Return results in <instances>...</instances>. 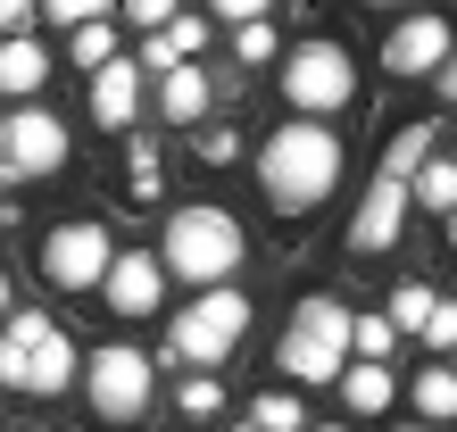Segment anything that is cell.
Wrapping results in <instances>:
<instances>
[{"mask_svg": "<svg viewBox=\"0 0 457 432\" xmlns=\"http://www.w3.org/2000/svg\"><path fill=\"white\" fill-rule=\"evenodd\" d=\"M341 175H349V142L333 125H308V117H291L275 125L258 142V192L275 216H308V208H325L341 192Z\"/></svg>", "mask_w": 457, "mask_h": 432, "instance_id": "obj_1", "label": "cell"}, {"mask_svg": "<svg viewBox=\"0 0 457 432\" xmlns=\"http://www.w3.org/2000/svg\"><path fill=\"white\" fill-rule=\"evenodd\" d=\"M158 258H167V275H183L192 291H225L241 275V258H250V233H241V216L233 208H175L167 216V233H158Z\"/></svg>", "mask_w": 457, "mask_h": 432, "instance_id": "obj_2", "label": "cell"}, {"mask_svg": "<svg viewBox=\"0 0 457 432\" xmlns=\"http://www.w3.org/2000/svg\"><path fill=\"white\" fill-rule=\"evenodd\" d=\"M275 84H283V100H291V117L333 125L341 108H358V50H349L341 34H308V42L283 50Z\"/></svg>", "mask_w": 457, "mask_h": 432, "instance_id": "obj_3", "label": "cell"}, {"mask_svg": "<svg viewBox=\"0 0 457 432\" xmlns=\"http://www.w3.org/2000/svg\"><path fill=\"white\" fill-rule=\"evenodd\" d=\"M250 291L241 283H225V291H200L192 308H183L175 324H167V358L183 366V374H217L233 349H241V333H250Z\"/></svg>", "mask_w": 457, "mask_h": 432, "instance_id": "obj_4", "label": "cell"}, {"mask_svg": "<svg viewBox=\"0 0 457 432\" xmlns=\"http://www.w3.org/2000/svg\"><path fill=\"white\" fill-rule=\"evenodd\" d=\"M349 316L341 300H300L291 308V324H283V341H275V366L291 374V383H341L349 374Z\"/></svg>", "mask_w": 457, "mask_h": 432, "instance_id": "obj_5", "label": "cell"}, {"mask_svg": "<svg viewBox=\"0 0 457 432\" xmlns=\"http://www.w3.org/2000/svg\"><path fill=\"white\" fill-rule=\"evenodd\" d=\"M150 399H158V366H150V349L109 341V349H92V358H84V408H92L100 432L142 424V416H150Z\"/></svg>", "mask_w": 457, "mask_h": 432, "instance_id": "obj_6", "label": "cell"}, {"mask_svg": "<svg viewBox=\"0 0 457 432\" xmlns=\"http://www.w3.org/2000/svg\"><path fill=\"white\" fill-rule=\"evenodd\" d=\"M34 266H42L50 291H100L109 266H117V233L100 225V216H67V225L42 233V258Z\"/></svg>", "mask_w": 457, "mask_h": 432, "instance_id": "obj_7", "label": "cell"}, {"mask_svg": "<svg viewBox=\"0 0 457 432\" xmlns=\"http://www.w3.org/2000/svg\"><path fill=\"white\" fill-rule=\"evenodd\" d=\"M449 59H457V25L441 9H416V17L383 25V75L391 84H424V75H441Z\"/></svg>", "mask_w": 457, "mask_h": 432, "instance_id": "obj_8", "label": "cell"}, {"mask_svg": "<svg viewBox=\"0 0 457 432\" xmlns=\"http://www.w3.org/2000/svg\"><path fill=\"white\" fill-rule=\"evenodd\" d=\"M408 216H416V192H408L399 175H383V167H374V183H366L358 216H349V258H383V250H399Z\"/></svg>", "mask_w": 457, "mask_h": 432, "instance_id": "obj_9", "label": "cell"}, {"mask_svg": "<svg viewBox=\"0 0 457 432\" xmlns=\"http://www.w3.org/2000/svg\"><path fill=\"white\" fill-rule=\"evenodd\" d=\"M100 300H109V316H117V324L158 316V300H167V258H158V250H117L109 283H100Z\"/></svg>", "mask_w": 457, "mask_h": 432, "instance_id": "obj_10", "label": "cell"}, {"mask_svg": "<svg viewBox=\"0 0 457 432\" xmlns=\"http://www.w3.org/2000/svg\"><path fill=\"white\" fill-rule=\"evenodd\" d=\"M9 167H17V183L67 167V125L50 117V108H17L9 117Z\"/></svg>", "mask_w": 457, "mask_h": 432, "instance_id": "obj_11", "label": "cell"}, {"mask_svg": "<svg viewBox=\"0 0 457 432\" xmlns=\"http://www.w3.org/2000/svg\"><path fill=\"white\" fill-rule=\"evenodd\" d=\"M142 59H117V67H100L92 75V125H109V133H125L133 117H142Z\"/></svg>", "mask_w": 457, "mask_h": 432, "instance_id": "obj_12", "label": "cell"}, {"mask_svg": "<svg viewBox=\"0 0 457 432\" xmlns=\"http://www.w3.org/2000/svg\"><path fill=\"white\" fill-rule=\"evenodd\" d=\"M50 67H59V50H50L42 34L0 42V100H25V108H34V92L50 84Z\"/></svg>", "mask_w": 457, "mask_h": 432, "instance_id": "obj_13", "label": "cell"}, {"mask_svg": "<svg viewBox=\"0 0 457 432\" xmlns=\"http://www.w3.org/2000/svg\"><path fill=\"white\" fill-rule=\"evenodd\" d=\"M75 383H84V349H75L67 333H50V341L34 349V383H25V391H34V399H59V391H75Z\"/></svg>", "mask_w": 457, "mask_h": 432, "instance_id": "obj_14", "label": "cell"}, {"mask_svg": "<svg viewBox=\"0 0 457 432\" xmlns=\"http://www.w3.org/2000/svg\"><path fill=\"white\" fill-rule=\"evenodd\" d=\"M208 100H217V92H208V75L200 67H175L167 84H158V117H167V125H200Z\"/></svg>", "mask_w": 457, "mask_h": 432, "instance_id": "obj_15", "label": "cell"}, {"mask_svg": "<svg viewBox=\"0 0 457 432\" xmlns=\"http://www.w3.org/2000/svg\"><path fill=\"white\" fill-rule=\"evenodd\" d=\"M408 399H416V416H424V424H457V366L433 358V366L408 383Z\"/></svg>", "mask_w": 457, "mask_h": 432, "instance_id": "obj_16", "label": "cell"}, {"mask_svg": "<svg viewBox=\"0 0 457 432\" xmlns=\"http://www.w3.org/2000/svg\"><path fill=\"white\" fill-rule=\"evenodd\" d=\"M341 399H349V416H383L391 408V366H366V358H349V374H341V383H333Z\"/></svg>", "mask_w": 457, "mask_h": 432, "instance_id": "obj_17", "label": "cell"}, {"mask_svg": "<svg viewBox=\"0 0 457 432\" xmlns=\"http://www.w3.org/2000/svg\"><path fill=\"white\" fill-rule=\"evenodd\" d=\"M408 192H416V208H433L441 225H449V216H457V158H449V150H433V158H424V175L408 183Z\"/></svg>", "mask_w": 457, "mask_h": 432, "instance_id": "obj_18", "label": "cell"}, {"mask_svg": "<svg viewBox=\"0 0 457 432\" xmlns=\"http://www.w3.org/2000/svg\"><path fill=\"white\" fill-rule=\"evenodd\" d=\"M441 142H433V125H399L391 133V150H383V175H399V183H416L424 175V158H433Z\"/></svg>", "mask_w": 457, "mask_h": 432, "instance_id": "obj_19", "label": "cell"}, {"mask_svg": "<svg viewBox=\"0 0 457 432\" xmlns=\"http://www.w3.org/2000/svg\"><path fill=\"white\" fill-rule=\"evenodd\" d=\"M59 59H67V67H84V75L117 67V59H125V50H117V25H109V17H100V25H84V34H75V42L59 50Z\"/></svg>", "mask_w": 457, "mask_h": 432, "instance_id": "obj_20", "label": "cell"}, {"mask_svg": "<svg viewBox=\"0 0 457 432\" xmlns=\"http://www.w3.org/2000/svg\"><path fill=\"white\" fill-rule=\"evenodd\" d=\"M391 349H399V324H391V316H358V324H349V358L391 366Z\"/></svg>", "mask_w": 457, "mask_h": 432, "instance_id": "obj_21", "label": "cell"}, {"mask_svg": "<svg viewBox=\"0 0 457 432\" xmlns=\"http://www.w3.org/2000/svg\"><path fill=\"white\" fill-rule=\"evenodd\" d=\"M125 167H133V175H125V200H142V208H150V200H158V142H150V133H133Z\"/></svg>", "mask_w": 457, "mask_h": 432, "instance_id": "obj_22", "label": "cell"}, {"mask_svg": "<svg viewBox=\"0 0 457 432\" xmlns=\"http://www.w3.org/2000/svg\"><path fill=\"white\" fill-rule=\"evenodd\" d=\"M433 308H441V300H433V291H424V283H399L383 316L399 324V333H424V324H433Z\"/></svg>", "mask_w": 457, "mask_h": 432, "instance_id": "obj_23", "label": "cell"}, {"mask_svg": "<svg viewBox=\"0 0 457 432\" xmlns=\"http://www.w3.org/2000/svg\"><path fill=\"white\" fill-rule=\"evenodd\" d=\"M25 383H34V341L0 324V391H25Z\"/></svg>", "mask_w": 457, "mask_h": 432, "instance_id": "obj_24", "label": "cell"}, {"mask_svg": "<svg viewBox=\"0 0 457 432\" xmlns=\"http://www.w3.org/2000/svg\"><path fill=\"white\" fill-rule=\"evenodd\" d=\"M175 408H183V424H200V416H217V408H225V383H217V374H183V391H175Z\"/></svg>", "mask_w": 457, "mask_h": 432, "instance_id": "obj_25", "label": "cell"}, {"mask_svg": "<svg viewBox=\"0 0 457 432\" xmlns=\"http://www.w3.org/2000/svg\"><path fill=\"white\" fill-rule=\"evenodd\" d=\"M233 59H241V67H250V75H258L266 59H275V67H283V50H275V17H258V25H241V34H233Z\"/></svg>", "mask_w": 457, "mask_h": 432, "instance_id": "obj_26", "label": "cell"}, {"mask_svg": "<svg viewBox=\"0 0 457 432\" xmlns=\"http://www.w3.org/2000/svg\"><path fill=\"white\" fill-rule=\"evenodd\" d=\"M100 17H109V9H100V0H50V9H42V25H50V34H84V25H100Z\"/></svg>", "mask_w": 457, "mask_h": 432, "instance_id": "obj_27", "label": "cell"}, {"mask_svg": "<svg viewBox=\"0 0 457 432\" xmlns=\"http://www.w3.org/2000/svg\"><path fill=\"white\" fill-rule=\"evenodd\" d=\"M250 424H258V432H308V424H300V399H291V391H266L258 408H250Z\"/></svg>", "mask_w": 457, "mask_h": 432, "instance_id": "obj_28", "label": "cell"}, {"mask_svg": "<svg viewBox=\"0 0 457 432\" xmlns=\"http://www.w3.org/2000/svg\"><path fill=\"white\" fill-rule=\"evenodd\" d=\"M133 59H142V75H158V84H167L175 67H192V59H183V50H175V34H150L142 50H133Z\"/></svg>", "mask_w": 457, "mask_h": 432, "instance_id": "obj_29", "label": "cell"}, {"mask_svg": "<svg viewBox=\"0 0 457 432\" xmlns=\"http://www.w3.org/2000/svg\"><path fill=\"white\" fill-rule=\"evenodd\" d=\"M416 341L433 349V358H457V300H441V308H433V324H424Z\"/></svg>", "mask_w": 457, "mask_h": 432, "instance_id": "obj_30", "label": "cell"}, {"mask_svg": "<svg viewBox=\"0 0 457 432\" xmlns=\"http://www.w3.org/2000/svg\"><path fill=\"white\" fill-rule=\"evenodd\" d=\"M125 25H133V34H167V25H175V9H167V0H133V9H125Z\"/></svg>", "mask_w": 457, "mask_h": 432, "instance_id": "obj_31", "label": "cell"}, {"mask_svg": "<svg viewBox=\"0 0 457 432\" xmlns=\"http://www.w3.org/2000/svg\"><path fill=\"white\" fill-rule=\"evenodd\" d=\"M167 34H175V50H183V59H200V42H208V17H200V9H175V25H167Z\"/></svg>", "mask_w": 457, "mask_h": 432, "instance_id": "obj_32", "label": "cell"}, {"mask_svg": "<svg viewBox=\"0 0 457 432\" xmlns=\"http://www.w3.org/2000/svg\"><path fill=\"white\" fill-rule=\"evenodd\" d=\"M200 158H208V167H225V158L241 150V133H225V125H200V142H192Z\"/></svg>", "mask_w": 457, "mask_h": 432, "instance_id": "obj_33", "label": "cell"}, {"mask_svg": "<svg viewBox=\"0 0 457 432\" xmlns=\"http://www.w3.org/2000/svg\"><path fill=\"white\" fill-rule=\"evenodd\" d=\"M17 34H34V9L25 0H0V42H17Z\"/></svg>", "mask_w": 457, "mask_h": 432, "instance_id": "obj_34", "label": "cell"}, {"mask_svg": "<svg viewBox=\"0 0 457 432\" xmlns=\"http://www.w3.org/2000/svg\"><path fill=\"white\" fill-rule=\"evenodd\" d=\"M433 84H441V100H449V108H457V59H449V67H441V75H433Z\"/></svg>", "mask_w": 457, "mask_h": 432, "instance_id": "obj_35", "label": "cell"}, {"mask_svg": "<svg viewBox=\"0 0 457 432\" xmlns=\"http://www.w3.org/2000/svg\"><path fill=\"white\" fill-rule=\"evenodd\" d=\"M0 183H17V167H9V117H0Z\"/></svg>", "mask_w": 457, "mask_h": 432, "instance_id": "obj_36", "label": "cell"}, {"mask_svg": "<svg viewBox=\"0 0 457 432\" xmlns=\"http://www.w3.org/2000/svg\"><path fill=\"white\" fill-rule=\"evenodd\" d=\"M17 316V291H9V266H0V324Z\"/></svg>", "mask_w": 457, "mask_h": 432, "instance_id": "obj_37", "label": "cell"}, {"mask_svg": "<svg viewBox=\"0 0 457 432\" xmlns=\"http://www.w3.org/2000/svg\"><path fill=\"white\" fill-rule=\"evenodd\" d=\"M308 432H349V424H308Z\"/></svg>", "mask_w": 457, "mask_h": 432, "instance_id": "obj_38", "label": "cell"}, {"mask_svg": "<svg viewBox=\"0 0 457 432\" xmlns=\"http://www.w3.org/2000/svg\"><path fill=\"white\" fill-rule=\"evenodd\" d=\"M233 432H258V424H250V416H241V424H233Z\"/></svg>", "mask_w": 457, "mask_h": 432, "instance_id": "obj_39", "label": "cell"}, {"mask_svg": "<svg viewBox=\"0 0 457 432\" xmlns=\"http://www.w3.org/2000/svg\"><path fill=\"white\" fill-rule=\"evenodd\" d=\"M449 250H457V216H449Z\"/></svg>", "mask_w": 457, "mask_h": 432, "instance_id": "obj_40", "label": "cell"}, {"mask_svg": "<svg viewBox=\"0 0 457 432\" xmlns=\"http://www.w3.org/2000/svg\"><path fill=\"white\" fill-rule=\"evenodd\" d=\"M399 432H424V424H399Z\"/></svg>", "mask_w": 457, "mask_h": 432, "instance_id": "obj_41", "label": "cell"}, {"mask_svg": "<svg viewBox=\"0 0 457 432\" xmlns=\"http://www.w3.org/2000/svg\"><path fill=\"white\" fill-rule=\"evenodd\" d=\"M34 432H50V424H34Z\"/></svg>", "mask_w": 457, "mask_h": 432, "instance_id": "obj_42", "label": "cell"}, {"mask_svg": "<svg viewBox=\"0 0 457 432\" xmlns=\"http://www.w3.org/2000/svg\"><path fill=\"white\" fill-rule=\"evenodd\" d=\"M449 366H457V358H449Z\"/></svg>", "mask_w": 457, "mask_h": 432, "instance_id": "obj_43", "label": "cell"}]
</instances>
